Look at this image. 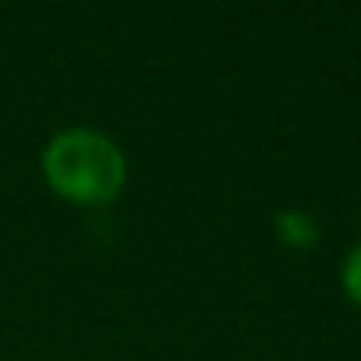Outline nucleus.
Returning a JSON list of instances; mask_svg holds the SVG:
<instances>
[{
  "instance_id": "2",
  "label": "nucleus",
  "mask_w": 361,
  "mask_h": 361,
  "mask_svg": "<svg viewBox=\"0 0 361 361\" xmlns=\"http://www.w3.org/2000/svg\"><path fill=\"white\" fill-rule=\"evenodd\" d=\"M276 234L280 241L294 245V248H308L319 241V224L308 216V213H298V209H287L276 216Z\"/></svg>"
},
{
  "instance_id": "1",
  "label": "nucleus",
  "mask_w": 361,
  "mask_h": 361,
  "mask_svg": "<svg viewBox=\"0 0 361 361\" xmlns=\"http://www.w3.org/2000/svg\"><path fill=\"white\" fill-rule=\"evenodd\" d=\"M47 185L75 206H106L124 188V156L114 138L92 128H68L43 149Z\"/></svg>"
},
{
  "instance_id": "3",
  "label": "nucleus",
  "mask_w": 361,
  "mask_h": 361,
  "mask_svg": "<svg viewBox=\"0 0 361 361\" xmlns=\"http://www.w3.org/2000/svg\"><path fill=\"white\" fill-rule=\"evenodd\" d=\"M340 283H343L347 298H350L354 305H361V241L347 252V259H343V266H340Z\"/></svg>"
}]
</instances>
